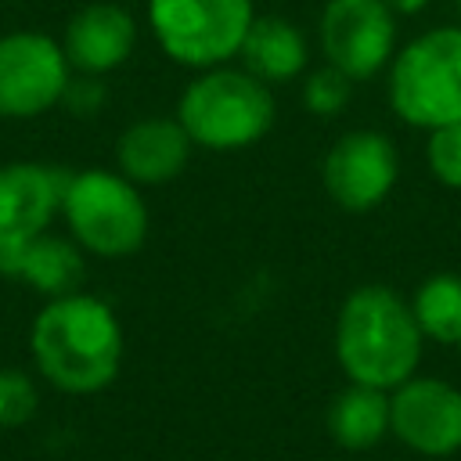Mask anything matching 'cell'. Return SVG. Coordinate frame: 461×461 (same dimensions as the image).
I'll return each mask as SVG.
<instances>
[{
  "instance_id": "277c9868",
  "label": "cell",
  "mask_w": 461,
  "mask_h": 461,
  "mask_svg": "<svg viewBox=\"0 0 461 461\" xmlns=\"http://www.w3.org/2000/svg\"><path fill=\"white\" fill-rule=\"evenodd\" d=\"M61 216L76 245L104 259L130 256L148 238V205L137 184L115 169L68 173L61 194Z\"/></svg>"
},
{
  "instance_id": "8992f818",
  "label": "cell",
  "mask_w": 461,
  "mask_h": 461,
  "mask_svg": "<svg viewBox=\"0 0 461 461\" xmlns=\"http://www.w3.org/2000/svg\"><path fill=\"white\" fill-rule=\"evenodd\" d=\"M252 18V0H148L158 47L187 68H216L238 54Z\"/></svg>"
},
{
  "instance_id": "9a60e30c",
  "label": "cell",
  "mask_w": 461,
  "mask_h": 461,
  "mask_svg": "<svg viewBox=\"0 0 461 461\" xmlns=\"http://www.w3.org/2000/svg\"><path fill=\"white\" fill-rule=\"evenodd\" d=\"M238 54L245 61V72H252L263 83H281V79L299 76L310 58L306 36L288 18H277V14L252 18Z\"/></svg>"
},
{
  "instance_id": "44dd1931",
  "label": "cell",
  "mask_w": 461,
  "mask_h": 461,
  "mask_svg": "<svg viewBox=\"0 0 461 461\" xmlns=\"http://www.w3.org/2000/svg\"><path fill=\"white\" fill-rule=\"evenodd\" d=\"M385 4H389L396 14H418V11H421L429 0H385Z\"/></svg>"
},
{
  "instance_id": "2e32d148",
  "label": "cell",
  "mask_w": 461,
  "mask_h": 461,
  "mask_svg": "<svg viewBox=\"0 0 461 461\" xmlns=\"http://www.w3.org/2000/svg\"><path fill=\"white\" fill-rule=\"evenodd\" d=\"M328 432L346 450H371L389 432V393L349 382L328 407Z\"/></svg>"
},
{
  "instance_id": "6da1fadb",
  "label": "cell",
  "mask_w": 461,
  "mask_h": 461,
  "mask_svg": "<svg viewBox=\"0 0 461 461\" xmlns=\"http://www.w3.org/2000/svg\"><path fill=\"white\" fill-rule=\"evenodd\" d=\"M29 353L54 389L72 396L101 393L122 364V324L97 295H54L29 328Z\"/></svg>"
},
{
  "instance_id": "9c48e42d",
  "label": "cell",
  "mask_w": 461,
  "mask_h": 461,
  "mask_svg": "<svg viewBox=\"0 0 461 461\" xmlns=\"http://www.w3.org/2000/svg\"><path fill=\"white\" fill-rule=\"evenodd\" d=\"M389 432L421 457L461 450V389L443 378H407L389 389Z\"/></svg>"
},
{
  "instance_id": "ba28073f",
  "label": "cell",
  "mask_w": 461,
  "mask_h": 461,
  "mask_svg": "<svg viewBox=\"0 0 461 461\" xmlns=\"http://www.w3.org/2000/svg\"><path fill=\"white\" fill-rule=\"evenodd\" d=\"M321 50L331 68L367 79L396 58V11L385 0H328L321 14Z\"/></svg>"
},
{
  "instance_id": "5bb4252c",
  "label": "cell",
  "mask_w": 461,
  "mask_h": 461,
  "mask_svg": "<svg viewBox=\"0 0 461 461\" xmlns=\"http://www.w3.org/2000/svg\"><path fill=\"white\" fill-rule=\"evenodd\" d=\"M0 274L32 285L47 299L76 292L83 281V256L72 241L54 238V234H36L14 249L0 252Z\"/></svg>"
},
{
  "instance_id": "8fae6325",
  "label": "cell",
  "mask_w": 461,
  "mask_h": 461,
  "mask_svg": "<svg viewBox=\"0 0 461 461\" xmlns=\"http://www.w3.org/2000/svg\"><path fill=\"white\" fill-rule=\"evenodd\" d=\"M65 180L68 173L40 162L0 166V252L47 234L50 220L61 212Z\"/></svg>"
},
{
  "instance_id": "7c38bea8",
  "label": "cell",
  "mask_w": 461,
  "mask_h": 461,
  "mask_svg": "<svg viewBox=\"0 0 461 461\" xmlns=\"http://www.w3.org/2000/svg\"><path fill=\"white\" fill-rule=\"evenodd\" d=\"M137 43V22L126 7L108 4V0H94L86 7H79L61 36V50L68 58V65L83 76H104L112 68H119Z\"/></svg>"
},
{
  "instance_id": "52a82bcc",
  "label": "cell",
  "mask_w": 461,
  "mask_h": 461,
  "mask_svg": "<svg viewBox=\"0 0 461 461\" xmlns=\"http://www.w3.org/2000/svg\"><path fill=\"white\" fill-rule=\"evenodd\" d=\"M68 58L58 40L18 29L0 36V115L32 119L68 94Z\"/></svg>"
},
{
  "instance_id": "ffe728a7",
  "label": "cell",
  "mask_w": 461,
  "mask_h": 461,
  "mask_svg": "<svg viewBox=\"0 0 461 461\" xmlns=\"http://www.w3.org/2000/svg\"><path fill=\"white\" fill-rule=\"evenodd\" d=\"M349 76H342L339 68H331V65H324V68H317L310 79H306V86H303V104L313 112V115H335V112H342L346 108V101H349Z\"/></svg>"
},
{
  "instance_id": "5b68a950",
  "label": "cell",
  "mask_w": 461,
  "mask_h": 461,
  "mask_svg": "<svg viewBox=\"0 0 461 461\" xmlns=\"http://www.w3.org/2000/svg\"><path fill=\"white\" fill-rule=\"evenodd\" d=\"M393 112L421 130L461 122V29L443 25L411 40L389 68Z\"/></svg>"
},
{
  "instance_id": "d6986e66",
  "label": "cell",
  "mask_w": 461,
  "mask_h": 461,
  "mask_svg": "<svg viewBox=\"0 0 461 461\" xmlns=\"http://www.w3.org/2000/svg\"><path fill=\"white\" fill-rule=\"evenodd\" d=\"M429 169L439 184L461 187V122L429 130V148H425Z\"/></svg>"
},
{
  "instance_id": "7a4b0ae2",
  "label": "cell",
  "mask_w": 461,
  "mask_h": 461,
  "mask_svg": "<svg viewBox=\"0 0 461 461\" xmlns=\"http://www.w3.org/2000/svg\"><path fill=\"white\" fill-rule=\"evenodd\" d=\"M421 342L411 303L385 285L353 288L335 321V357L346 378L385 393L414 375Z\"/></svg>"
},
{
  "instance_id": "3957f363",
  "label": "cell",
  "mask_w": 461,
  "mask_h": 461,
  "mask_svg": "<svg viewBox=\"0 0 461 461\" xmlns=\"http://www.w3.org/2000/svg\"><path fill=\"white\" fill-rule=\"evenodd\" d=\"M176 122L191 144L209 151H238L267 137L274 126V94L245 68H202L176 104Z\"/></svg>"
},
{
  "instance_id": "ac0fdd59",
  "label": "cell",
  "mask_w": 461,
  "mask_h": 461,
  "mask_svg": "<svg viewBox=\"0 0 461 461\" xmlns=\"http://www.w3.org/2000/svg\"><path fill=\"white\" fill-rule=\"evenodd\" d=\"M40 407L36 382L18 367H0V429L25 425Z\"/></svg>"
},
{
  "instance_id": "e0dca14e",
  "label": "cell",
  "mask_w": 461,
  "mask_h": 461,
  "mask_svg": "<svg viewBox=\"0 0 461 461\" xmlns=\"http://www.w3.org/2000/svg\"><path fill=\"white\" fill-rule=\"evenodd\" d=\"M414 321L425 339L443 346H461V277L457 274H432L414 292Z\"/></svg>"
},
{
  "instance_id": "4fadbf2b",
  "label": "cell",
  "mask_w": 461,
  "mask_h": 461,
  "mask_svg": "<svg viewBox=\"0 0 461 461\" xmlns=\"http://www.w3.org/2000/svg\"><path fill=\"white\" fill-rule=\"evenodd\" d=\"M191 155V137L176 119H140L122 130L115 158L119 173L137 187L169 184L184 173Z\"/></svg>"
},
{
  "instance_id": "7402d4cb",
  "label": "cell",
  "mask_w": 461,
  "mask_h": 461,
  "mask_svg": "<svg viewBox=\"0 0 461 461\" xmlns=\"http://www.w3.org/2000/svg\"><path fill=\"white\" fill-rule=\"evenodd\" d=\"M457 7H461V0H457Z\"/></svg>"
},
{
  "instance_id": "30bf717a",
  "label": "cell",
  "mask_w": 461,
  "mask_h": 461,
  "mask_svg": "<svg viewBox=\"0 0 461 461\" xmlns=\"http://www.w3.org/2000/svg\"><path fill=\"white\" fill-rule=\"evenodd\" d=\"M400 173L396 148L385 133L375 130H353L342 133L331 151L324 155V191L331 202L346 212H367L393 191Z\"/></svg>"
}]
</instances>
